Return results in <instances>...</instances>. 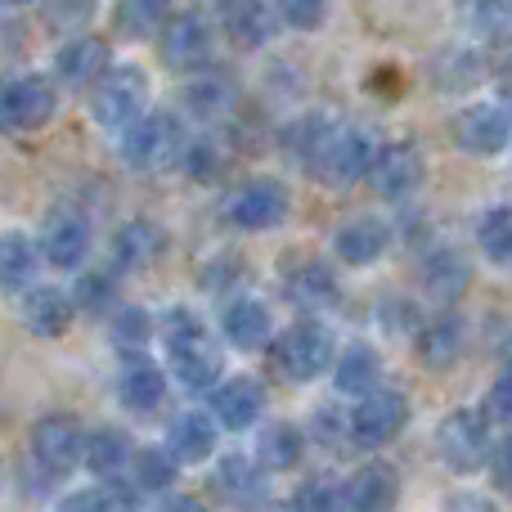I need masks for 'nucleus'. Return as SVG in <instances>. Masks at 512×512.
<instances>
[{
	"label": "nucleus",
	"instance_id": "obj_5",
	"mask_svg": "<svg viewBox=\"0 0 512 512\" xmlns=\"http://www.w3.org/2000/svg\"><path fill=\"white\" fill-rule=\"evenodd\" d=\"M405 423H409L405 391H391L378 382V387H369L364 396H355V409L346 414V436H351V445L373 450V445L396 441V436L405 432Z\"/></svg>",
	"mask_w": 512,
	"mask_h": 512
},
{
	"label": "nucleus",
	"instance_id": "obj_26",
	"mask_svg": "<svg viewBox=\"0 0 512 512\" xmlns=\"http://www.w3.org/2000/svg\"><path fill=\"white\" fill-rule=\"evenodd\" d=\"M468 283H472V265H468V256H463L459 248H450V243H441V248H432L427 252V261H423V288H427V297L432 301H459L463 292H468Z\"/></svg>",
	"mask_w": 512,
	"mask_h": 512
},
{
	"label": "nucleus",
	"instance_id": "obj_6",
	"mask_svg": "<svg viewBox=\"0 0 512 512\" xmlns=\"http://www.w3.org/2000/svg\"><path fill=\"white\" fill-rule=\"evenodd\" d=\"M95 122L104 126V131H122V126H131L135 117L149 108V77H144L140 68H131V63H122V68H104V77L95 81Z\"/></svg>",
	"mask_w": 512,
	"mask_h": 512
},
{
	"label": "nucleus",
	"instance_id": "obj_2",
	"mask_svg": "<svg viewBox=\"0 0 512 512\" xmlns=\"http://www.w3.org/2000/svg\"><path fill=\"white\" fill-rule=\"evenodd\" d=\"M270 360L274 369L283 373L288 382H315L328 373V364H333V333H328L319 319H297V324H288L283 333H270Z\"/></svg>",
	"mask_w": 512,
	"mask_h": 512
},
{
	"label": "nucleus",
	"instance_id": "obj_19",
	"mask_svg": "<svg viewBox=\"0 0 512 512\" xmlns=\"http://www.w3.org/2000/svg\"><path fill=\"white\" fill-rule=\"evenodd\" d=\"M167 351H171V373H176L189 391H207L225 378V355L207 333L189 337V342H180V346H167Z\"/></svg>",
	"mask_w": 512,
	"mask_h": 512
},
{
	"label": "nucleus",
	"instance_id": "obj_37",
	"mask_svg": "<svg viewBox=\"0 0 512 512\" xmlns=\"http://www.w3.org/2000/svg\"><path fill=\"white\" fill-rule=\"evenodd\" d=\"M135 504H140V490L104 477V481H95V486H86V490H77V495H68L59 508H68V512H81V508L104 512V508H135Z\"/></svg>",
	"mask_w": 512,
	"mask_h": 512
},
{
	"label": "nucleus",
	"instance_id": "obj_28",
	"mask_svg": "<svg viewBox=\"0 0 512 512\" xmlns=\"http://www.w3.org/2000/svg\"><path fill=\"white\" fill-rule=\"evenodd\" d=\"M333 387L342 391V396H364L369 387H378L382 382V355L373 351L369 342H355L346 346L342 355H333Z\"/></svg>",
	"mask_w": 512,
	"mask_h": 512
},
{
	"label": "nucleus",
	"instance_id": "obj_17",
	"mask_svg": "<svg viewBox=\"0 0 512 512\" xmlns=\"http://www.w3.org/2000/svg\"><path fill=\"white\" fill-rule=\"evenodd\" d=\"M117 400H122V409L149 418L167 400V373L149 355H126L122 369H117Z\"/></svg>",
	"mask_w": 512,
	"mask_h": 512
},
{
	"label": "nucleus",
	"instance_id": "obj_1",
	"mask_svg": "<svg viewBox=\"0 0 512 512\" xmlns=\"http://www.w3.org/2000/svg\"><path fill=\"white\" fill-rule=\"evenodd\" d=\"M373 149H378V144H373V135L364 131V126H355V122H324V131H319V140H315V149H310L306 167L315 171L328 189H346V185H355V180H364Z\"/></svg>",
	"mask_w": 512,
	"mask_h": 512
},
{
	"label": "nucleus",
	"instance_id": "obj_24",
	"mask_svg": "<svg viewBox=\"0 0 512 512\" xmlns=\"http://www.w3.org/2000/svg\"><path fill=\"white\" fill-rule=\"evenodd\" d=\"M216 432H221V427H216L212 414H203V409L180 414L176 423H171V432H167L171 459H176L180 468H198V463H207L216 454Z\"/></svg>",
	"mask_w": 512,
	"mask_h": 512
},
{
	"label": "nucleus",
	"instance_id": "obj_46",
	"mask_svg": "<svg viewBox=\"0 0 512 512\" xmlns=\"http://www.w3.org/2000/svg\"><path fill=\"white\" fill-rule=\"evenodd\" d=\"M310 432H315V441L324 445V450H346V445H351V436H346V418H337V409H319L315 423H310Z\"/></svg>",
	"mask_w": 512,
	"mask_h": 512
},
{
	"label": "nucleus",
	"instance_id": "obj_29",
	"mask_svg": "<svg viewBox=\"0 0 512 512\" xmlns=\"http://www.w3.org/2000/svg\"><path fill=\"white\" fill-rule=\"evenodd\" d=\"M463 351H468V328L459 315H441L418 328V355H423L427 369H450Z\"/></svg>",
	"mask_w": 512,
	"mask_h": 512
},
{
	"label": "nucleus",
	"instance_id": "obj_39",
	"mask_svg": "<svg viewBox=\"0 0 512 512\" xmlns=\"http://www.w3.org/2000/svg\"><path fill=\"white\" fill-rule=\"evenodd\" d=\"M68 297H72V306L86 310V315H104V310L117 306V283H113V274H104V270H86Z\"/></svg>",
	"mask_w": 512,
	"mask_h": 512
},
{
	"label": "nucleus",
	"instance_id": "obj_8",
	"mask_svg": "<svg viewBox=\"0 0 512 512\" xmlns=\"http://www.w3.org/2000/svg\"><path fill=\"white\" fill-rule=\"evenodd\" d=\"M81 441H86V427L72 414H45L32 423V463L45 472V477H68V472L81 468Z\"/></svg>",
	"mask_w": 512,
	"mask_h": 512
},
{
	"label": "nucleus",
	"instance_id": "obj_51",
	"mask_svg": "<svg viewBox=\"0 0 512 512\" xmlns=\"http://www.w3.org/2000/svg\"><path fill=\"white\" fill-rule=\"evenodd\" d=\"M0 5H14V9H23V5H32V0H0Z\"/></svg>",
	"mask_w": 512,
	"mask_h": 512
},
{
	"label": "nucleus",
	"instance_id": "obj_40",
	"mask_svg": "<svg viewBox=\"0 0 512 512\" xmlns=\"http://www.w3.org/2000/svg\"><path fill=\"white\" fill-rule=\"evenodd\" d=\"M270 9L292 32H319L328 23V0H274Z\"/></svg>",
	"mask_w": 512,
	"mask_h": 512
},
{
	"label": "nucleus",
	"instance_id": "obj_4",
	"mask_svg": "<svg viewBox=\"0 0 512 512\" xmlns=\"http://www.w3.org/2000/svg\"><path fill=\"white\" fill-rule=\"evenodd\" d=\"M59 108V86L45 72L0 77V126L5 131H41Z\"/></svg>",
	"mask_w": 512,
	"mask_h": 512
},
{
	"label": "nucleus",
	"instance_id": "obj_3",
	"mask_svg": "<svg viewBox=\"0 0 512 512\" xmlns=\"http://www.w3.org/2000/svg\"><path fill=\"white\" fill-rule=\"evenodd\" d=\"M122 158L131 162L135 171H162L176 162L180 144H185V131H180L176 113H162V108H144L131 126H122Z\"/></svg>",
	"mask_w": 512,
	"mask_h": 512
},
{
	"label": "nucleus",
	"instance_id": "obj_35",
	"mask_svg": "<svg viewBox=\"0 0 512 512\" xmlns=\"http://www.w3.org/2000/svg\"><path fill=\"white\" fill-rule=\"evenodd\" d=\"M36 265H41V252L27 234H5L0 239V288L5 292H18L32 283Z\"/></svg>",
	"mask_w": 512,
	"mask_h": 512
},
{
	"label": "nucleus",
	"instance_id": "obj_20",
	"mask_svg": "<svg viewBox=\"0 0 512 512\" xmlns=\"http://www.w3.org/2000/svg\"><path fill=\"white\" fill-rule=\"evenodd\" d=\"M391 248V225L378 216H351L333 230V252L342 265H373Z\"/></svg>",
	"mask_w": 512,
	"mask_h": 512
},
{
	"label": "nucleus",
	"instance_id": "obj_12",
	"mask_svg": "<svg viewBox=\"0 0 512 512\" xmlns=\"http://www.w3.org/2000/svg\"><path fill=\"white\" fill-rule=\"evenodd\" d=\"M36 252L54 270H77L90 252V221L81 212H72V207L50 212L41 225V239H36Z\"/></svg>",
	"mask_w": 512,
	"mask_h": 512
},
{
	"label": "nucleus",
	"instance_id": "obj_13",
	"mask_svg": "<svg viewBox=\"0 0 512 512\" xmlns=\"http://www.w3.org/2000/svg\"><path fill=\"white\" fill-rule=\"evenodd\" d=\"M212 391V423L225 427V432H248V427L261 423L265 414V387L248 373H239V378H221Z\"/></svg>",
	"mask_w": 512,
	"mask_h": 512
},
{
	"label": "nucleus",
	"instance_id": "obj_11",
	"mask_svg": "<svg viewBox=\"0 0 512 512\" xmlns=\"http://www.w3.org/2000/svg\"><path fill=\"white\" fill-rule=\"evenodd\" d=\"M216 54V32L203 14H171L162 23V59L176 72H194L212 63Z\"/></svg>",
	"mask_w": 512,
	"mask_h": 512
},
{
	"label": "nucleus",
	"instance_id": "obj_45",
	"mask_svg": "<svg viewBox=\"0 0 512 512\" xmlns=\"http://www.w3.org/2000/svg\"><path fill=\"white\" fill-rule=\"evenodd\" d=\"M324 122H328L324 113H306V117H297V122L288 126L283 144H288V153H292L297 162L310 158V149H315V140H319V131H324Z\"/></svg>",
	"mask_w": 512,
	"mask_h": 512
},
{
	"label": "nucleus",
	"instance_id": "obj_49",
	"mask_svg": "<svg viewBox=\"0 0 512 512\" xmlns=\"http://www.w3.org/2000/svg\"><path fill=\"white\" fill-rule=\"evenodd\" d=\"M486 418H490V423H508V418H512V409H508V373H499L495 387H490Z\"/></svg>",
	"mask_w": 512,
	"mask_h": 512
},
{
	"label": "nucleus",
	"instance_id": "obj_44",
	"mask_svg": "<svg viewBox=\"0 0 512 512\" xmlns=\"http://www.w3.org/2000/svg\"><path fill=\"white\" fill-rule=\"evenodd\" d=\"M504 18H508V0H463V23H468L481 41L504 32Z\"/></svg>",
	"mask_w": 512,
	"mask_h": 512
},
{
	"label": "nucleus",
	"instance_id": "obj_15",
	"mask_svg": "<svg viewBox=\"0 0 512 512\" xmlns=\"http://www.w3.org/2000/svg\"><path fill=\"white\" fill-rule=\"evenodd\" d=\"M454 140L472 158H499L508 149V113L504 104H472L454 122Z\"/></svg>",
	"mask_w": 512,
	"mask_h": 512
},
{
	"label": "nucleus",
	"instance_id": "obj_34",
	"mask_svg": "<svg viewBox=\"0 0 512 512\" xmlns=\"http://www.w3.org/2000/svg\"><path fill=\"white\" fill-rule=\"evenodd\" d=\"M167 18H171V0H117V9H113L117 32L131 36V41L158 36Z\"/></svg>",
	"mask_w": 512,
	"mask_h": 512
},
{
	"label": "nucleus",
	"instance_id": "obj_31",
	"mask_svg": "<svg viewBox=\"0 0 512 512\" xmlns=\"http://www.w3.org/2000/svg\"><path fill=\"white\" fill-rule=\"evenodd\" d=\"M306 454V432L297 423H265L261 441H256L252 459L261 463L265 472H292Z\"/></svg>",
	"mask_w": 512,
	"mask_h": 512
},
{
	"label": "nucleus",
	"instance_id": "obj_27",
	"mask_svg": "<svg viewBox=\"0 0 512 512\" xmlns=\"http://www.w3.org/2000/svg\"><path fill=\"white\" fill-rule=\"evenodd\" d=\"M283 292H288L292 306L301 310H324V306H337V274L328 270L324 261H301L283 274Z\"/></svg>",
	"mask_w": 512,
	"mask_h": 512
},
{
	"label": "nucleus",
	"instance_id": "obj_14",
	"mask_svg": "<svg viewBox=\"0 0 512 512\" xmlns=\"http://www.w3.org/2000/svg\"><path fill=\"white\" fill-rule=\"evenodd\" d=\"M239 77L225 68H212V63H203V68L189 72L185 81V108L194 117H203V122H221V117H230L234 108H239Z\"/></svg>",
	"mask_w": 512,
	"mask_h": 512
},
{
	"label": "nucleus",
	"instance_id": "obj_48",
	"mask_svg": "<svg viewBox=\"0 0 512 512\" xmlns=\"http://www.w3.org/2000/svg\"><path fill=\"white\" fill-rule=\"evenodd\" d=\"M198 333H207V324L194 315V310H167V319H162V337H167V346H180Z\"/></svg>",
	"mask_w": 512,
	"mask_h": 512
},
{
	"label": "nucleus",
	"instance_id": "obj_21",
	"mask_svg": "<svg viewBox=\"0 0 512 512\" xmlns=\"http://www.w3.org/2000/svg\"><path fill=\"white\" fill-rule=\"evenodd\" d=\"M221 333H225V342L239 346V351H261L274 333V315H270V306L256 297H230L221 306Z\"/></svg>",
	"mask_w": 512,
	"mask_h": 512
},
{
	"label": "nucleus",
	"instance_id": "obj_43",
	"mask_svg": "<svg viewBox=\"0 0 512 512\" xmlns=\"http://www.w3.org/2000/svg\"><path fill=\"white\" fill-rule=\"evenodd\" d=\"M95 5L99 0H45V23L54 32H86V23L95 18Z\"/></svg>",
	"mask_w": 512,
	"mask_h": 512
},
{
	"label": "nucleus",
	"instance_id": "obj_18",
	"mask_svg": "<svg viewBox=\"0 0 512 512\" xmlns=\"http://www.w3.org/2000/svg\"><path fill=\"white\" fill-rule=\"evenodd\" d=\"M400 495V481H396V468L391 463H364V468H355L351 477L337 486V504L342 508H355V512H382L391 508Z\"/></svg>",
	"mask_w": 512,
	"mask_h": 512
},
{
	"label": "nucleus",
	"instance_id": "obj_47",
	"mask_svg": "<svg viewBox=\"0 0 512 512\" xmlns=\"http://www.w3.org/2000/svg\"><path fill=\"white\" fill-rule=\"evenodd\" d=\"M292 508H337V481H328V477L301 481L297 495H292Z\"/></svg>",
	"mask_w": 512,
	"mask_h": 512
},
{
	"label": "nucleus",
	"instance_id": "obj_23",
	"mask_svg": "<svg viewBox=\"0 0 512 512\" xmlns=\"http://www.w3.org/2000/svg\"><path fill=\"white\" fill-rule=\"evenodd\" d=\"M274 27H279V18L265 0H221V32L239 50H261L274 36Z\"/></svg>",
	"mask_w": 512,
	"mask_h": 512
},
{
	"label": "nucleus",
	"instance_id": "obj_38",
	"mask_svg": "<svg viewBox=\"0 0 512 512\" xmlns=\"http://www.w3.org/2000/svg\"><path fill=\"white\" fill-rule=\"evenodd\" d=\"M508 207L499 203V207H490L486 216H481V225H477V243H481V256H486L490 265H499L504 270L508 265V256H512V248H508V239H512V230H508Z\"/></svg>",
	"mask_w": 512,
	"mask_h": 512
},
{
	"label": "nucleus",
	"instance_id": "obj_25",
	"mask_svg": "<svg viewBox=\"0 0 512 512\" xmlns=\"http://www.w3.org/2000/svg\"><path fill=\"white\" fill-rule=\"evenodd\" d=\"M162 252H167V230H162L158 221L135 216V221H126L122 230L113 234V265L117 270H149Z\"/></svg>",
	"mask_w": 512,
	"mask_h": 512
},
{
	"label": "nucleus",
	"instance_id": "obj_22",
	"mask_svg": "<svg viewBox=\"0 0 512 512\" xmlns=\"http://www.w3.org/2000/svg\"><path fill=\"white\" fill-rule=\"evenodd\" d=\"M104 68H108V45L99 36H81V32H72L63 41L59 59H54V77L72 90H90L104 77Z\"/></svg>",
	"mask_w": 512,
	"mask_h": 512
},
{
	"label": "nucleus",
	"instance_id": "obj_41",
	"mask_svg": "<svg viewBox=\"0 0 512 512\" xmlns=\"http://www.w3.org/2000/svg\"><path fill=\"white\" fill-rule=\"evenodd\" d=\"M153 337V315L140 306H117L113 315V342L126 346V351H140V346H149Z\"/></svg>",
	"mask_w": 512,
	"mask_h": 512
},
{
	"label": "nucleus",
	"instance_id": "obj_42",
	"mask_svg": "<svg viewBox=\"0 0 512 512\" xmlns=\"http://www.w3.org/2000/svg\"><path fill=\"white\" fill-rule=\"evenodd\" d=\"M176 162L189 180H212L216 171H221V149H216L212 140H185L176 153Z\"/></svg>",
	"mask_w": 512,
	"mask_h": 512
},
{
	"label": "nucleus",
	"instance_id": "obj_7",
	"mask_svg": "<svg viewBox=\"0 0 512 512\" xmlns=\"http://www.w3.org/2000/svg\"><path fill=\"white\" fill-rule=\"evenodd\" d=\"M490 418L486 409H450L436 427V454L450 463L454 472H477L486 468L490 454Z\"/></svg>",
	"mask_w": 512,
	"mask_h": 512
},
{
	"label": "nucleus",
	"instance_id": "obj_16",
	"mask_svg": "<svg viewBox=\"0 0 512 512\" xmlns=\"http://www.w3.org/2000/svg\"><path fill=\"white\" fill-rule=\"evenodd\" d=\"M72 315H77L72 297L63 288H50V283H36V288H27L23 301H18V319H23V328L32 337H45V342H54V337L68 333Z\"/></svg>",
	"mask_w": 512,
	"mask_h": 512
},
{
	"label": "nucleus",
	"instance_id": "obj_9",
	"mask_svg": "<svg viewBox=\"0 0 512 512\" xmlns=\"http://www.w3.org/2000/svg\"><path fill=\"white\" fill-rule=\"evenodd\" d=\"M283 216H288V189L270 176L248 180V185H239L230 198H225V221L243 234L274 230V225H283Z\"/></svg>",
	"mask_w": 512,
	"mask_h": 512
},
{
	"label": "nucleus",
	"instance_id": "obj_10",
	"mask_svg": "<svg viewBox=\"0 0 512 512\" xmlns=\"http://www.w3.org/2000/svg\"><path fill=\"white\" fill-rule=\"evenodd\" d=\"M364 180H369L373 194L387 198V203H400V198L418 194V185H423V153H418V144L396 140V144L373 149Z\"/></svg>",
	"mask_w": 512,
	"mask_h": 512
},
{
	"label": "nucleus",
	"instance_id": "obj_33",
	"mask_svg": "<svg viewBox=\"0 0 512 512\" xmlns=\"http://www.w3.org/2000/svg\"><path fill=\"white\" fill-rule=\"evenodd\" d=\"M131 486L135 490H149V495H162V490H171L176 486V477H180V463L171 459V450L167 445H149V450H131Z\"/></svg>",
	"mask_w": 512,
	"mask_h": 512
},
{
	"label": "nucleus",
	"instance_id": "obj_30",
	"mask_svg": "<svg viewBox=\"0 0 512 512\" xmlns=\"http://www.w3.org/2000/svg\"><path fill=\"white\" fill-rule=\"evenodd\" d=\"M481 72H486V54L468 50V45H445V50H436V59H432V81H436V90H445V95L472 90L481 81Z\"/></svg>",
	"mask_w": 512,
	"mask_h": 512
},
{
	"label": "nucleus",
	"instance_id": "obj_36",
	"mask_svg": "<svg viewBox=\"0 0 512 512\" xmlns=\"http://www.w3.org/2000/svg\"><path fill=\"white\" fill-rule=\"evenodd\" d=\"M216 490L230 499H256L265 490V468L248 454H230L216 463Z\"/></svg>",
	"mask_w": 512,
	"mask_h": 512
},
{
	"label": "nucleus",
	"instance_id": "obj_32",
	"mask_svg": "<svg viewBox=\"0 0 512 512\" xmlns=\"http://www.w3.org/2000/svg\"><path fill=\"white\" fill-rule=\"evenodd\" d=\"M131 436L122 432V427H95V432H86V441H81V463H86L95 477H117V472L126 468V459H131Z\"/></svg>",
	"mask_w": 512,
	"mask_h": 512
},
{
	"label": "nucleus",
	"instance_id": "obj_50",
	"mask_svg": "<svg viewBox=\"0 0 512 512\" xmlns=\"http://www.w3.org/2000/svg\"><path fill=\"white\" fill-rule=\"evenodd\" d=\"M486 463L495 468V486H499V490H508V486H512V477H508V441H495V445H490Z\"/></svg>",
	"mask_w": 512,
	"mask_h": 512
}]
</instances>
